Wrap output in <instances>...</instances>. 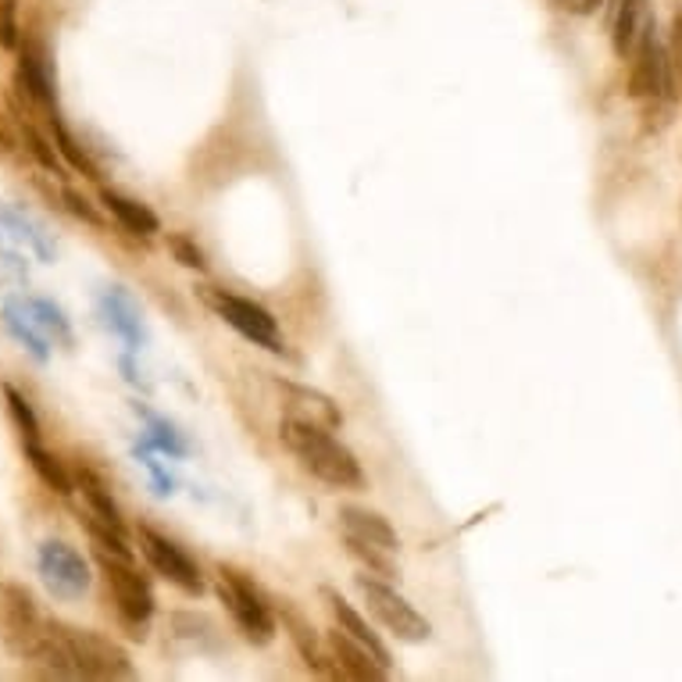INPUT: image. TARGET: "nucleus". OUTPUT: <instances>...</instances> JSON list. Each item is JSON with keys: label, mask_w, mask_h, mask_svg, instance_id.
<instances>
[{"label": "nucleus", "mask_w": 682, "mask_h": 682, "mask_svg": "<svg viewBox=\"0 0 682 682\" xmlns=\"http://www.w3.org/2000/svg\"><path fill=\"white\" fill-rule=\"evenodd\" d=\"M279 440L300 461V469L315 475L319 483L333 486V489H361L365 486L361 461L354 458V450L347 443L336 440L333 429L311 426V421L286 415L279 426Z\"/></svg>", "instance_id": "1"}, {"label": "nucleus", "mask_w": 682, "mask_h": 682, "mask_svg": "<svg viewBox=\"0 0 682 682\" xmlns=\"http://www.w3.org/2000/svg\"><path fill=\"white\" fill-rule=\"evenodd\" d=\"M215 597L222 600L226 615L233 619L236 633L254 647H265L279 633V615L268 604V597L257 590L247 571H240L233 565H218L215 568Z\"/></svg>", "instance_id": "2"}, {"label": "nucleus", "mask_w": 682, "mask_h": 682, "mask_svg": "<svg viewBox=\"0 0 682 682\" xmlns=\"http://www.w3.org/2000/svg\"><path fill=\"white\" fill-rule=\"evenodd\" d=\"M625 61H629V72H625V97L650 104V115H658L661 126H664V115L672 112V104H675L679 93L672 86V72H668V50L658 39L654 22L644 30V36L636 39V47H633V54Z\"/></svg>", "instance_id": "3"}, {"label": "nucleus", "mask_w": 682, "mask_h": 682, "mask_svg": "<svg viewBox=\"0 0 682 682\" xmlns=\"http://www.w3.org/2000/svg\"><path fill=\"white\" fill-rule=\"evenodd\" d=\"M200 300L211 315L222 319L229 330H236L243 339H251L254 347H265L268 354H282V333L279 322L271 319V311L262 308L251 297H240L233 290H222V286H200Z\"/></svg>", "instance_id": "4"}, {"label": "nucleus", "mask_w": 682, "mask_h": 682, "mask_svg": "<svg viewBox=\"0 0 682 682\" xmlns=\"http://www.w3.org/2000/svg\"><path fill=\"white\" fill-rule=\"evenodd\" d=\"M354 586H358L365 608L372 611L375 622L383 625L390 636H397L401 644H426V639L432 636L429 619L418 615L412 600L393 590L390 582L372 576V571H361V576H354Z\"/></svg>", "instance_id": "5"}, {"label": "nucleus", "mask_w": 682, "mask_h": 682, "mask_svg": "<svg viewBox=\"0 0 682 682\" xmlns=\"http://www.w3.org/2000/svg\"><path fill=\"white\" fill-rule=\"evenodd\" d=\"M93 554H97L104 590H107V600L115 604L118 619L129 625L132 636L143 639L140 629L150 622V615H154V590H150V582L136 571L132 557H118L104 551H93Z\"/></svg>", "instance_id": "6"}, {"label": "nucleus", "mask_w": 682, "mask_h": 682, "mask_svg": "<svg viewBox=\"0 0 682 682\" xmlns=\"http://www.w3.org/2000/svg\"><path fill=\"white\" fill-rule=\"evenodd\" d=\"M136 543H140L143 562L154 568L165 582H172L175 590H183L189 597H200L204 593L200 565L175 540H169L165 533H158L154 525H136Z\"/></svg>", "instance_id": "7"}, {"label": "nucleus", "mask_w": 682, "mask_h": 682, "mask_svg": "<svg viewBox=\"0 0 682 682\" xmlns=\"http://www.w3.org/2000/svg\"><path fill=\"white\" fill-rule=\"evenodd\" d=\"M44 629H47V622L39 619L33 593L19 582H8L4 590H0V633H4L8 650L19 654L25 661H33L39 639H44Z\"/></svg>", "instance_id": "8"}, {"label": "nucleus", "mask_w": 682, "mask_h": 682, "mask_svg": "<svg viewBox=\"0 0 682 682\" xmlns=\"http://www.w3.org/2000/svg\"><path fill=\"white\" fill-rule=\"evenodd\" d=\"M39 579L58 600H79L90 590V565L65 540H47L39 547Z\"/></svg>", "instance_id": "9"}, {"label": "nucleus", "mask_w": 682, "mask_h": 682, "mask_svg": "<svg viewBox=\"0 0 682 682\" xmlns=\"http://www.w3.org/2000/svg\"><path fill=\"white\" fill-rule=\"evenodd\" d=\"M325 654H330L333 675L358 679V682H375L390 675V664H383L372 650L361 647L358 639H350L344 629H336V625L325 636Z\"/></svg>", "instance_id": "10"}, {"label": "nucleus", "mask_w": 682, "mask_h": 682, "mask_svg": "<svg viewBox=\"0 0 682 682\" xmlns=\"http://www.w3.org/2000/svg\"><path fill=\"white\" fill-rule=\"evenodd\" d=\"M339 529H344V540L350 543H365V547H379L390 554L401 551L397 529H393L379 511L361 508V504H344V508H339Z\"/></svg>", "instance_id": "11"}, {"label": "nucleus", "mask_w": 682, "mask_h": 682, "mask_svg": "<svg viewBox=\"0 0 682 682\" xmlns=\"http://www.w3.org/2000/svg\"><path fill=\"white\" fill-rule=\"evenodd\" d=\"M276 386L286 397V415H290V418L311 421V426H325L333 432L344 426V412H339L333 397H325V393L311 390V386L290 383V379H276Z\"/></svg>", "instance_id": "12"}, {"label": "nucleus", "mask_w": 682, "mask_h": 682, "mask_svg": "<svg viewBox=\"0 0 682 682\" xmlns=\"http://www.w3.org/2000/svg\"><path fill=\"white\" fill-rule=\"evenodd\" d=\"M650 0H608V36L611 47L625 61L636 47V39L644 36L650 25Z\"/></svg>", "instance_id": "13"}, {"label": "nucleus", "mask_w": 682, "mask_h": 682, "mask_svg": "<svg viewBox=\"0 0 682 682\" xmlns=\"http://www.w3.org/2000/svg\"><path fill=\"white\" fill-rule=\"evenodd\" d=\"M322 600H325V608H330V615H333V625H336V629H344L350 639H358L361 647L372 650L379 661L390 664V650H386V644H383V639H379V633L372 629V625L365 622V615H361L358 608H350L347 600L339 597V590H333V586H322Z\"/></svg>", "instance_id": "14"}, {"label": "nucleus", "mask_w": 682, "mask_h": 682, "mask_svg": "<svg viewBox=\"0 0 682 682\" xmlns=\"http://www.w3.org/2000/svg\"><path fill=\"white\" fill-rule=\"evenodd\" d=\"M279 619H282V629L290 633L293 647L300 650V658H304V664L311 668V672H322V675H333V664H330V654H325V644L319 639V633L311 629V622L300 615L297 608H290L282 600L279 608Z\"/></svg>", "instance_id": "15"}, {"label": "nucleus", "mask_w": 682, "mask_h": 682, "mask_svg": "<svg viewBox=\"0 0 682 682\" xmlns=\"http://www.w3.org/2000/svg\"><path fill=\"white\" fill-rule=\"evenodd\" d=\"M101 204H104V211L115 218V222L126 229V233L132 236H154L161 233V218L147 208L143 200H132L126 194H118V189H101Z\"/></svg>", "instance_id": "16"}, {"label": "nucleus", "mask_w": 682, "mask_h": 682, "mask_svg": "<svg viewBox=\"0 0 682 682\" xmlns=\"http://www.w3.org/2000/svg\"><path fill=\"white\" fill-rule=\"evenodd\" d=\"M72 483H76L79 494H83L90 515H97L101 522L122 529V511H118V504H115V497H112V489H107V483L101 479L97 472H93L90 465H76Z\"/></svg>", "instance_id": "17"}, {"label": "nucleus", "mask_w": 682, "mask_h": 682, "mask_svg": "<svg viewBox=\"0 0 682 682\" xmlns=\"http://www.w3.org/2000/svg\"><path fill=\"white\" fill-rule=\"evenodd\" d=\"M22 450H25V461H30L33 472L39 475V483L50 486L54 494H61V497L72 494V486H76V483H72V475L65 472V465L50 454V450H47L44 443H39V440H25Z\"/></svg>", "instance_id": "18"}, {"label": "nucleus", "mask_w": 682, "mask_h": 682, "mask_svg": "<svg viewBox=\"0 0 682 682\" xmlns=\"http://www.w3.org/2000/svg\"><path fill=\"white\" fill-rule=\"evenodd\" d=\"M47 122H50L54 143H58V150H61V158L68 161V165H72V169H79V172H83V175H86V180H101V169H97V165H93V161H90V154H86V150H83V147H79V143H76V136H72V132H68L65 126H61V118H58V112H54V115H47Z\"/></svg>", "instance_id": "19"}, {"label": "nucleus", "mask_w": 682, "mask_h": 682, "mask_svg": "<svg viewBox=\"0 0 682 682\" xmlns=\"http://www.w3.org/2000/svg\"><path fill=\"white\" fill-rule=\"evenodd\" d=\"M19 132H22V143H25V150H30V154L39 161V169H47V172H54V175H61L65 172V165H61V150H58V143H50L44 132H39L33 122H19Z\"/></svg>", "instance_id": "20"}, {"label": "nucleus", "mask_w": 682, "mask_h": 682, "mask_svg": "<svg viewBox=\"0 0 682 682\" xmlns=\"http://www.w3.org/2000/svg\"><path fill=\"white\" fill-rule=\"evenodd\" d=\"M4 322H8L11 336H15L19 344H25V347L33 350V358H36V361H47V339H44V333H39L33 322H25V319L19 315V308H15V304H8V308H4Z\"/></svg>", "instance_id": "21"}, {"label": "nucleus", "mask_w": 682, "mask_h": 682, "mask_svg": "<svg viewBox=\"0 0 682 682\" xmlns=\"http://www.w3.org/2000/svg\"><path fill=\"white\" fill-rule=\"evenodd\" d=\"M4 401H8V412H11V421H15V429L22 436V443L25 440H39V418L30 407V401H25L15 386H4Z\"/></svg>", "instance_id": "22"}, {"label": "nucleus", "mask_w": 682, "mask_h": 682, "mask_svg": "<svg viewBox=\"0 0 682 682\" xmlns=\"http://www.w3.org/2000/svg\"><path fill=\"white\" fill-rule=\"evenodd\" d=\"M165 247H169V254H172L183 268H194V271H204V268H208V257H204V247H200V243H197L194 236H189V233H169V236H165Z\"/></svg>", "instance_id": "23"}, {"label": "nucleus", "mask_w": 682, "mask_h": 682, "mask_svg": "<svg viewBox=\"0 0 682 682\" xmlns=\"http://www.w3.org/2000/svg\"><path fill=\"white\" fill-rule=\"evenodd\" d=\"M30 308H33V315H36V325H44V330L58 336L61 344H72V330H68L61 308H54L50 300H33Z\"/></svg>", "instance_id": "24"}, {"label": "nucleus", "mask_w": 682, "mask_h": 682, "mask_svg": "<svg viewBox=\"0 0 682 682\" xmlns=\"http://www.w3.org/2000/svg\"><path fill=\"white\" fill-rule=\"evenodd\" d=\"M668 72H672V86L679 93L682 86V8H675V15H672V25H668Z\"/></svg>", "instance_id": "25"}, {"label": "nucleus", "mask_w": 682, "mask_h": 682, "mask_svg": "<svg viewBox=\"0 0 682 682\" xmlns=\"http://www.w3.org/2000/svg\"><path fill=\"white\" fill-rule=\"evenodd\" d=\"M22 30H19V0H0V47L19 50Z\"/></svg>", "instance_id": "26"}, {"label": "nucleus", "mask_w": 682, "mask_h": 682, "mask_svg": "<svg viewBox=\"0 0 682 682\" xmlns=\"http://www.w3.org/2000/svg\"><path fill=\"white\" fill-rule=\"evenodd\" d=\"M61 197H65V208L72 211L76 218H83L86 226H97V229L104 226V215H101L97 208H93V204H90L83 194H79V189H65Z\"/></svg>", "instance_id": "27"}, {"label": "nucleus", "mask_w": 682, "mask_h": 682, "mask_svg": "<svg viewBox=\"0 0 682 682\" xmlns=\"http://www.w3.org/2000/svg\"><path fill=\"white\" fill-rule=\"evenodd\" d=\"M19 140H22L19 126H15V122H11L4 112H0V158L15 154V150H19Z\"/></svg>", "instance_id": "28"}]
</instances>
